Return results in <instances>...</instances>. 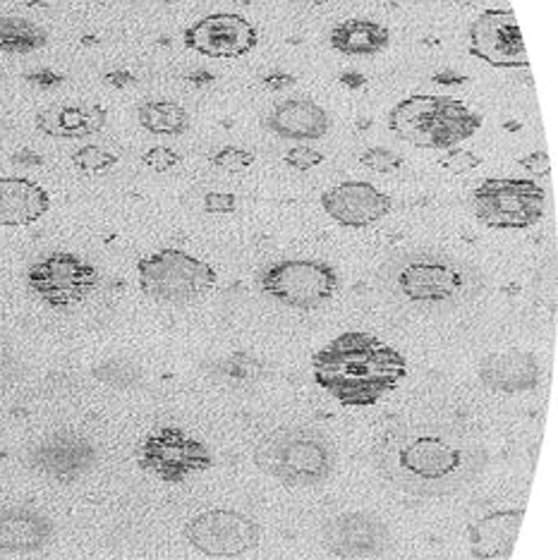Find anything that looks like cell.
Returning a JSON list of instances; mask_svg holds the SVG:
<instances>
[{"label":"cell","mask_w":558,"mask_h":560,"mask_svg":"<svg viewBox=\"0 0 558 560\" xmlns=\"http://www.w3.org/2000/svg\"><path fill=\"white\" fill-rule=\"evenodd\" d=\"M376 472L405 493L439 499L485 475L489 455L461 429L429 422H393L372 448Z\"/></svg>","instance_id":"obj_1"},{"label":"cell","mask_w":558,"mask_h":560,"mask_svg":"<svg viewBox=\"0 0 558 560\" xmlns=\"http://www.w3.org/2000/svg\"><path fill=\"white\" fill-rule=\"evenodd\" d=\"M408 374V358L367 330H346L312 358L316 386L348 410H362L384 400Z\"/></svg>","instance_id":"obj_2"},{"label":"cell","mask_w":558,"mask_h":560,"mask_svg":"<svg viewBox=\"0 0 558 560\" xmlns=\"http://www.w3.org/2000/svg\"><path fill=\"white\" fill-rule=\"evenodd\" d=\"M259 472L290 489L322 487L336 475V443L322 429L310 424H286L264 434L252 453Z\"/></svg>","instance_id":"obj_3"},{"label":"cell","mask_w":558,"mask_h":560,"mask_svg":"<svg viewBox=\"0 0 558 560\" xmlns=\"http://www.w3.org/2000/svg\"><path fill=\"white\" fill-rule=\"evenodd\" d=\"M485 118L451 96L412 94L388 113V130L420 149L451 151L479 132Z\"/></svg>","instance_id":"obj_4"},{"label":"cell","mask_w":558,"mask_h":560,"mask_svg":"<svg viewBox=\"0 0 558 560\" xmlns=\"http://www.w3.org/2000/svg\"><path fill=\"white\" fill-rule=\"evenodd\" d=\"M137 283L149 300L161 304H193L211 295L219 273L205 259L185 249L163 247L137 261Z\"/></svg>","instance_id":"obj_5"},{"label":"cell","mask_w":558,"mask_h":560,"mask_svg":"<svg viewBox=\"0 0 558 560\" xmlns=\"http://www.w3.org/2000/svg\"><path fill=\"white\" fill-rule=\"evenodd\" d=\"M396 288L405 300L415 304L453 307L475 295L479 278L463 261L441 254H415L398 266Z\"/></svg>","instance_id":"obj_6"},{"label":"cell","mask_w":558,"mask_h":560,"mask_svg":"<svg viewBox=\"0 0 558 560\" xmlns=\"http://www.w3.org/2000/svg\"><path fill=\"white\" fill-rule=\"evenodd\" d=\"M473 209L493 231H527L547 213V192L527 177H489L475 189Z\"/></svg>","instance_id":"obj_7"},{"label":"cell","mask_w":558,"mask_h":560,"mask_svg":"<svg viewBox=\"0 0 558 560\" xmlns=\"http://www.w3.org/2000/svg\"><path fill=\"white\" fill-rule=\"evenodd\" d=\"M259 288L288 310L314 312L336 298L340 278L332 264L319 259H283L266 266Z\"/></svg>","instance_id":"obj_8"},{"label":"cell","mask_w":558,"mask_h":560,"mask_svg":"<svg viewBox=\"0 0 558 560\" xmlns=\"http://www.w3.org/2000/svg\"><path fill=\"white\" fill-rule=\"evenodd\" d=\"M137 465L163 483H185L213 467L209 445L181 427H161L139 443Z\"/></svg>","instance_id":"obj_9"},{"label":"cell","mask_w":558,"mask_h":560,"mask_svg":"<svg viewBox=\"0 0 558 560\" xmlns=\"http://www.w3.org/2000/svg\"><path fill=\"white\" fill-rule=\"evenodd\" d=\"M98 269L74 252H50L27 269V288L50 310L78 307L98 288Z\"/></svg>","instance_id":"obj_10"},{"label":"cell","mask_w":558,"mask_h":560,"mask_svg":"<svg viewBox=\"0 0 558 560\" xmlns=\"http://www.w3.org/2000/svg\"><path fill=\"white\" fill-rule=\"evenodd\" d=\"M185 541L209 558H237L259 549L261 525L233 508H209L185 522Z\"/></svg>","instance_id":"obj_11"},{"label":"cell","mask_w":558,"mask_h":560,"mask_svg":"<svg viewBox=\"0 0 558 560\" xmlns=\"http://www.w3.org/2000/svg\"><path fill=\"white\" fill-rule=\"evenodd\" d=\"M396 537L384 517L372 511H346L322 525V546L340 560L379 558L393 549Z\"/></svg>","instance_id":"obj_12"},{"label":"cell","mask_w":558,"mask_h":560,"mask_svg":"<svg viewBox=\"0 0 558 560\" xmlns=\"http://www.w3.org/2000/svg\"><path fill=\"white\" fill-rule=\"evenodd\" d=\"M467 50L497 70H527V50L513 10L491 8L475 18L467 32Z\"/></svg>","instance_id":"obj_13"},{"label":"cell","mask_w":558,"mask_h":560,"mask_svg":"<svg viewBox=\"0 0 558 560\" xmlns=\"http://www.w3.org/2000/svg\"><path fill=\"white\" fill-rule=\"evenodd\" d=\"M189 50L207 58H243L259 44V30L237 12H213L189 24L183 34Z\"/></svg>","instance_id":"obj_14"},{"label":"cell","mask_w":558,"mask_h":560,"mask_svg":"<svg viewBox=\"0 0 558 560\" xmlns=\"http://www.w3.org/2000/svg\"><path fill=\"white\" fill-rule=\"evenodd\" d=\"M98 460L96 445L74 431H56L30 451V465L54 481H78L92 472Z\"/></svg>","instance_id":"obj_15"},{"label":"cell","mask_w":558,"mask_h":560,"mask_svg":"<svg viewBox=\"0 0 558 560\" xmlns=\"http://www.w3.org/2000/svg\"><path fill=\"white\" fill-rule=\"evenodd\" d=\"M322 209L344 228H370L384 221L393 209V199L376 185L348 180L328 187L322 195Z\"/></svg>","instance_id":"obj_16"},{"label":"cell","mask_w":558,"mask_h":560,"mask_svg":"<svg viewBox=\"0 0 558 560\" xmlns=\"http://www.w3.org/2000/svg\"><path fill=\"white\" fill-rule=\"evenodd\" d=\"M477 378L491 393L520 396V393H530L542 384V364L537 354L530 350H499L479 360Z\"/></svg>","instance_id":"obj_17"},{"label":"cell","mask_w":558,"mask_h":560,"mask_svg":"<svg viewBox=\"0 0 558 560\" xmlns=\"http://www.w3.org/2000/svg\"><path fill=\"white\" fill-rule=\"evenodd\" d=\"M525 508H501L477 517L465 529L467 549L477 560H511Z\"/></svg>","instance_id":"obj_18"},{"label":"cell","mask_w":558,"mask_h":560,"mask_svg":"<svg viewBox=\"0 0 558 560\" xmlns=\"http://www.w3.org/2000/svg\"><path fill=\"white\" fill-rule=\"evenodd\" d=\"M56 537L54 520L32 505L0 508V551L36 553Z\"/></svg>","instance_id":"obj_19"},{"label":"cell","mask_w":558,"mask_h":560,"mask_svg":"<svg viewBox=\"0 0 558 560\" xmlns=\"http://www.w3.org/2000/svg\"><path fill=\"white\" fill-rule=\"evenodd\" d=\"M266 127L288 142H316L332 130V118L324 106L310 98H286L274 106Z\"/></svg>","instance_id":"obj_20"},{"label":"cell","mask_w":558,"mask_h":560,"mask_svg":"<svg viewBox=\"0 0 558 560\" xmlns=\"http://www.w3.org/2000/svg\"><path fill=\"white\" fill-rule=\"evenodd\" d=\"M50 211V195L30 177H0V228H27Z\"/></svg>","instance_id":"obj_21"},{"label":"cell","mask_w":558,"mask_h":560,"mask_svg":"<svg viewBox=\"0 0 558 560\" xmlns=\"http://www.w3.org/2000/svg\"><path fill=\"white\" fill-rule=\"evenodd\" d=\"M108 113L96 104H54L36 113V130L54 139H84L106 127Z\"/></svg>","instance_id":"obj_22"},{"label":"cell","mask_w":558,"mask_h":560,"mask_svg":"<svg viewBox=\"0 0 558 560\" xmlns=\"http://www.w3.org/2000/svg\"><path fill=\"white\" fill-rule=\"evenodd\" d=\"M328 44L334 50L350 58H370L379 56L391 46V32L384 24L372 20H346L336 24L328 34Z\"/></svg>","instance_id":"obj_23"},{"label":"cell","mask_w":558,"mask_h":560,"mask_svg":"<svg viewBox=\"0 0 558 560\" xmlns=\"http://www.w3.org/2000/svg\"><path fill=\"white\" fill-rule=\"evenodd\" d=\"M48 32L34 20L5 15L0 18V54L5 56H30L46 48Z\"/></svg>","instance_id":"obj_24"},{"label":"cell","mask_w":558,"mask_h":560,"mask_svg":"<svg viewBox=\"0 0 558 560\" xmlns=\"http://www.w3.org/2000/svg\"><path fill=\"white\" fill-rule=\"evenodd\" d=\"M137 120L151 135L177 137L189 130L187 110L175 101H144L137 108Z\"/></svg>","instance_id":"obj_25"},{"label":"cell","mask_w":558,"mask_h":560,"mask_svg":"<svg viewBox=\"0 0 558 560\" xmlns=\"http://www.w3.org/2000/svg\"><path fill=\"white\" fill-rule=\"evenodd\" d=\"M219 374L231 384H255L264 376V362L252 352H233L219 362Z\"/></svg>","instance_id":"obj_26"},{"label":"cell","mask_w":558,"mask_h":560,"mask_svg":"<svg viewBox=\"0 0 558 560\" xmlns=\"http://www.w3.org/2000/svg\"><path fill=\"white\" fill-rule=\"evenodd\" d=\"M72 165L84 175H101V173H108L111 168H116L118 156L113 154V151H108L106 147L86 144V147L74 151Z\"/></svg>","instance_id":"obj_27"},{"label":"cell","mask_w":558,"mask_h":560,"mask_svg":"<svg viewBox=\"0 0 558 560\" xmlns=\"http://www.w3.org/2000/svg\"><path fill=\"white\" fill-rule=\"evenodd\" d=\"M211 163L223 173L237 175V173H245L249 165L255 163V154H252V151H247V149H243V147H223V149L216 151Z\"/></svg>","instance_id":"obj_28"},{"label":"cell","mask_w":558,"mask_h":560,"mask_svg":"<svg viewBox=\"0 0 558 560\" xmlns=\"http://www.w3.org/2000/svg\"><path fill=\"white\" fill-rule=\"evenodd\" d=\"M360 163L367 165V168H372L374 173L386 175V173L400 171L403 159L398 154H393V151L386 149V147H372L360 156Z\"/></svg>","instance_id":"obj_29"},{"label":"cell","mask_w":558,"mask_h":560,"mask_svg":"<svg viewBox=\"0 0 558 560\" xmlns=\"http://www.w3.org/2000/svg\"><path fill=\"white\" fill-rule=\"evenodd\" d=\"M283 161H286V165H290V168L304 173V171L316 168V165H322L324 154H322V151L312 149V147H293V149L286 151Z\"/></svg>","instance_id":"obj_30"},{"label":"cell","mask_w":558,"mask_h":560,"mask_svg":"<svg viewBox=\"0 0 558 560\" xmlns=\"http://www.w3.org/2000/svg\"><path fill=\"white\" fill-rule=\"evenodd\" d=\"M142 163L154 173H168L171 168H175L177 163H181V156H177L175 151L168 147H154L142 156Z\"/></svg>","instance_id":"obj_31"},{"label":"cell","mask_w":558,"mask_h":560,"mask_svg":"<svg viewBox=\"0 0 558 560\" xmlns=\"http://www.w3.org/2000/svg\"><path fill=\"white\" fill-rule=\"evenodd\" d=\"M479 163H481V159L475 156L473 151H465V149H451L449 156L441 161L443 168L453 175H463L467 171H475Z\"/></svg>","instance_id":"obj_32"},{"label":"cell","mask_w":558,"mask_h":560,"mask_svg":"<svg viewBox=\"0 0 558 560\" xmlns=\"http://www.w3.org/2000/svg\"><path fill=\"white\" fill-rule=\"evenodd\" d=\"M207 213H235L237 211V197L233 192H207L205 201H201Z\"/></svg>","instance_id":"obj_33"},{"label":"cell","mask_w":558,"mask_h":560,"mask_svg":"<svg viewBox=\"0 0 558 560\" xmlns=\"http://www.w3.org/2000/svg\"><path fill=\"white\" fill-rule=\"evenodd\" d=\"M111 372H113V364H111V362H106V364H101V366H96V369H94V376H96L98 381H104V384H108V386H116V388H130V386H135V384H137V378H139L137 366L125 369V372H123V381H120V378H113V376H111ZM118 374H120V372H118Z\"/></svg>","instance_id":"obj_34"},{"label":"cell","mask_w":558,"mask_h":560,"mask_svg":"<svg viewBox=\"0 0 558 560\" xmlns=\"http://www.w3.org/2000/svg\"><path fill=\"white\" fill-rule=\"evenodd\" d=\"M518 163L535 175H544V177L551 175V161L547 156V151H532V154L523 156Z\"/></svg>","instance_id":"obj_35"},{"label":"cell","mask_w":558,"mask_h":560,"mask_svg":"<svg viewBox=\"0 0 558 560\" xmlns=\"http://www.w3.org/2000/svg\"><path fill=\"white\" fill-rule=\"evenodd\" d=\"M27 82H32L39 89H58L62 82H66V78L54 70H34L27 74Z\"/></svg>","instance_id":"obj_36"},{"label":"cell","mask_w":558,"mask_h":560,"mask_svg":"<svg viewBox=\"0 0 558 560\" xmlns=\"http://www.w3.org/2000/svg\"><path fill=\"white\" fill-rule=\"evenodd\" d=\"M298 84V80L293 78V74H288V72H269V74H264V86L266 89H276V92H283V89H290V86H295Z\"/></svg>","instance_id":"obj_37"},{"label":"cell","mask_w":558,"mask_h":560,"mask_svg":"<svg viewBox=\"0 0 558 560\" xmlns=\"http://www.w3.org/2000/svg\"><path fill=\"white\" fill-rule=\"evenodd\" d=\"M104 80H106V84L113 86V89H128V86H132V84L137 82L135 74L128 72V70H113V72L106 74Z\"/></svg>","instance_id":"obj_38"},{"label":"cell","mask_w":558,"mask_h":560,"mask_svg":"<svg viewBox=\"0 0 558 560\" xmlns=\"http://www.w3.org/2000/svg\"><path fill=\"white\" fill-rule=\"evenodd\" d=\"M15 362H12L5 352H0V390L8 388L15 378Z\"/></svg>","instance_id":"obj_39"}]
</instances>
